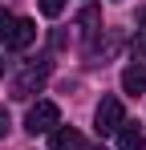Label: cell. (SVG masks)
<instances>
[{"instance_id":"obj_1","label":"cell","mask_w":146,"mask_h":150,"mask_svg":"<svg viewBox=\"0 0 146 150\" xmlns=\"http://www.w3.org/2000/svg\"><path fill=\"white\" fill-rule=\"evenodd\" d=\"M49 69H53V61H49V57L28 61L21 73H16V81H12V98H28V93H37V89L49 81Z\"/></svg>"},{"instance_id":"obj_2","label":"cell","mask_w":146,"mask_h":150,"mask_svg":"<svg viewBox=\"0 0 146 150\" xmlns=\"http://www.w3.org/2000/svg\"><path fill=\"white\" fill-rule=\"evenodd\" d=\"M57 126H61L57 101H37V105H28V114H24V130H28V134H53Z\"/></svg>"},{"instance_id":"obj_3","label":"cell","mask_w":146,"mask_h":150,"mask_svg":"<svg viewBox=\"0 0 146 150\" xmlns=\"http://www.w3.org/2000/svg\"><path fill=\"white\" fill-rule=\"evenodd\" d=\"M122 122H126V110H122L118 98H101L97 101V114H94V130L97 134H118Z\"/></svg>"},{"instance_id":"obj_4","label":"cell","mask_w":146,"mask_h":150,"mask_svg":"<svg viewBox=\"0 0 146 150\" xmlns=\"http://www.w3.org/2000/svg\"><path fill=\"white\" fill-rule=\"evenodd\" d=\"M33 41H37V25H33L28 16H16L12 28H8V37H4V45H8V49H28Z\"/></svg>"},{"instance_id":"obj_5","label":"cell","mask_w":146,"mask_h":150,"mask_svg":"<svg viewBox=\"0 0 146 150\" xmlns=\"http://www.w3.org/2000/svg\"><path fill=\"white\" fill-rule=\"evenodd\" d=\"M122 93H130V98L146 93V61H134L122 69Z\"/></svg>"},{"instance_id":"obj_6","label":"cell","mask_w":146,"mask_h":150,"mask_svg":"<svg viewBox=\"0 0 146 150\" xmlns=\"http://www.w3.org/2000/svg\"><path fill=\"white\" fill-rule=\"evenodd\" d=\"M118 150H146V134L138 122H122L118 126Z\"/></svg>"},{"instance_id":"obj_7","label":"cell","mask_w":146,"mask_h":150,"mask_svg":"<svg viewBox=\"0 0 146 150\" xmlns=\"http://www.w3.org/2000/svg\"><path fill=\"white\" fill-rule=\"evenodd\" d=\"M49 150H81V134L73 126H57L49 138Z\"/></svg>"},{"instance_id":"obj_8","label":"cell","mask_w":146,"mask_h":150,"mask_svg":"<svg viewBox=\"0 0 146 150\" xmlns=\"http://www.w3.org/2000/svg\"><path fill=\"white\" fill-rule=\"evenodd\" d=\"M77 25H81L85 37L101 33V8H97V4H85V8H81V16H77Z\"/></svg>"},{"instance_id":"obj_9","label":"cell","mask_w":146,"mask_h":150,"mask_svg":"<svg viewBox=\"0 0 146 150\" xmlns=\"http://www.w3.org/2000/svg\"><path fill=\"white\" fill-rule=\"evenodd\" d=\"M41 12L45 16H61L65 12V0H41Z\"/></svg>"},{"instance_id":"obj_10","label":"cell","mask_w":146,"mask_h":150,"mask_svg":"<svg viewBox=\"0 0 146 150\" xmlns=\"http://www.w3.org/2000/svg\"><path fill=\"white\" fill-rule=\"evenodd\" d=\"M12 21H16V16H12L8 8H0V41L8 37V28H12Z\"/></svg>"},{"instance_id":"obj_11","label":"cell","mask_w":146,"mask_h":150,"mask_svg":"<svg viewBox=\"0 0 146 150\" xmlns=\"http://www.w3.org/2000/svg\"><path fill=\"white\" fill-rule=\"evenodd\" d=\"M8 130H12V118H8V110L0 105V138H8Z\"/></svg>"},{"instance_id":"obj_12","label":"cell","mask_w":146,"mask_h":150,"mask_svg":"<svg viewBox=\"0 0 146 150\" xmlns=\"http://www.w3.org/2000/svg\"><path fill=\"white\" fill-rule=\"evenodd\" d=\"M130 49L138 53V57H146V33H138V37H134V41H130Z\"/></svg>"},{"instance_id":"obj_13","label":"cell","mask_w":146,"mask_h":150,"mask_svg":"<svg viewBox=\"0 0 146 150\" xmlns=\"http://www.w3.org/2000/svg\"><path fill=\"white\" fill-rule=\"evenodd\" d=\"M138 25H142V28H146V8H142V12H138Z\"/></svg>"},{"instance_id":"obj_14","label":"cell","mask_w":146,"mask_h":150,"mask_svg":"<svg viewBox=\"0 0 146 150\" xmlns=\"http://www.w3.org/2000/svg\"><path fill=\"white\" fill-rule=\"evenodd\" d=\"M0 77H4V53H0Z\"/></svg>"},{"instance_id":"obj_15","label":"cell","mask_w":146,"mask_h":150,"mask_svg":"<svg viewBox=\"0 0 146 150\" xmlns=\"http://www.w3.org/2000/svg\"><path fill=\"white\" fill-rule=\"evenodd\" d=\"M81 150H106V146H81Z\"/></svg>"}]
</instances>
